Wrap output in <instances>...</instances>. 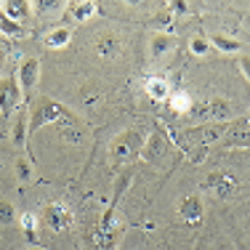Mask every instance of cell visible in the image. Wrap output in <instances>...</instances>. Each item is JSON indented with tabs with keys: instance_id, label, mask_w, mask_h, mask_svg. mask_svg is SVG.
I'll list each match as a JSON object with an SVG mask.
<instances>
[{
	"instance_id": "cell-1",
	"label": "cell",
	"mask_w": 250,
	"mask_h": 250,
	"mask_svg": "<svg viewBox=\"0 0 250 250\" xmlns=\"http://www.w3.org/2000/svg\"><path fill=\"white\" fill-rule=\"evenodd\" d=\"M45 125H64V128H80V117L69 106L51 96H40L29 109V136H35Z\"/></svg>"
},
{
	"instance_id": "cell-2",
	"label": "cell",
	"mask_w": 250,
	"mask_h": 250,
	"mask_svg": "<svg viewBox=\"0 0 250 250\" xmlns=\"http://www.w3.org/2000/svg\"><path fill=\"white\" fill-rule=\"evenodd\" d=\"M144 139L146 136L141 128H128V130H123V133H117L109 144V163L128 165V163H133V160H139Z\"/></svg>"
},
{
	"instance_id": "cell-3",
	"label": "cell",
	"mask_w": 250,
	"mask_h": 250,
	"mask_svg": "<svg viewBox=\"0 0 250 250\" xmlns=\"http://www.w3.org/2000/svg\"><path fill=\"white\" fill-rule=\"evenodd\" d=\"M192 120L197 123H226L231 117V106L229 101L221 99V96H210V99H202V101H194L192 106Z\"/></svg>"
},
{
	"instance_id": "cell-4",
	"label": "cell",
	"mask_w": 250,
	"mask_h": 250,
	"mask_svg": "<svg viewBox=\"0 0 250 250\" xmlns=\"http://www.w3.org/2000/svg\"><path fill=\"white\" fill-rule=\"evenodd\" d=\"M40 80V59L27 56L24 62L19 64V72H16V83H19V91L24 99H32L35 88H38Z\"/></svg>"
},
{
	"instance_id": "cell-5",
	"label": "cell",
	"mask_w": 250,
	"mask_h": 250,
	"mask_svg": "<svg viewBox=\"0 0 250 250\" xmlns=\"http://www.w3.org/2000/svg\"><path fill=\"white\" fill-rule=\"evenodd\" d=\"M21 91L16 77H0V115L11 117L16 109H21Z\"/></svg>"
},
{
	"instance_id": "cell-6",
	"label": "cell",
	"mask_w": 250,
	"mask_h": 250,
	"mask_svg": "<svg viewBox=\"0 0 250 250\" xmlns=\"http://www.w3.org/2000/svg\"><path fill=\"white\" fill-rule=\"evenodd\" d=\"M221 146L226 149H248V117H237L224 125Z\"/></svg>"
},
{
	"instance_id": "cell-7",
	"label": "cell",
	"mask_w": 250,
	"mask_h": 250,
	"mask_svg": "<svg viewBox=\"0 0 250 250\" xmlns=\"http://www.w3.org/2000/svg\"><path fill=\"white\" fill-rule=\"evenodd\" d=\"M237 187H240V181H237L229 170H216V173H210V178H208V189L213 192V197L221 200V202L234 197Z\"/></svg>"
},
{
	"instance_id": "cell-8",
	"label": "cell",
	"mask_w": 250,
	"mask_h": 250,
	"mask_svg": "<svg viewBox=\"0 0 250 250\" xmlns=\"http://www.w3.org/2000/svg\"><path fill=\"white\" fill-rule=\"evenodd\" d=\"M43 218H45V226L51 231H64L72 224V210H69L67 202H51V205H45Z\"/></svg>"
},
{
	"instance_id": "cell-9",
	"label": "cell",
	"mask_w": 250,
	"mask_h": 250,
	"mask_svg": "<svg viewBox=\"0 0 250 250\" xmlns=\"http://www.w3.org/2000/svg\"><path fill=\"white\" fill-rule=\"evenodd\" d=\"M165 152H168V139H165L160 130H154L144 139V146H141V160H146V163H157V160L165 157Z\"/></svg>"
},
{
	"instance_id": "cell-10",
	"label": "cell",
	"mask_w": 250,
	"mask_h": 250,
	"mask_svg": "<svg viewBox=\"0 0 250 250\" xmlns=\"http://www.w3.org/2000/svg\"><path fill=\"white\" fill-rule=\"evenodd\" d=\"M11 139H14V144L19 146V149H24V144L29 139V112H27V106H21L14 125H11Z\"/></svg>"
},
{
	"instance_id": "cell-11",
	"label": "cell",
	"mask_w": 250,
	"mask_h": 250,
	"mask_svg": "<svg viewBox=\"0 0 250 250\" xmlns=\"http://www.w3.org/2000/svg\"><path fill=\"white\" fill-rule=\"evenodd\" d=\"M93 51L101 59H115L120 53V40H117L115 32H101L96 38V43H93Z\"/></svg>"
},
{
	"instance_id": "cell-12",
	"label": "cell",
	"mask_w": 250,
	"mask_h": 250,
	"mask_svg": "<svg viewBox=\"0 0 250 250\" xmlns=\"http://www.w3.org/2000/svg\"><path fill=\"white\" fill-rule=\"evenodd\" d=\"M144 91H146V96L154 99V101H165L170 96V83L165 80L163 75H149L144 80Z\"/></svg>"
},
{
	"instance_id": "cell-13",
	"label": "cell",
	"mask_w": 250,
	"mask_h": 250,
	"mask_svg": "<svg viewBox=\"0 0 250 250\" xmlns=\"http://www.w3.org/2000/svg\"><path fill=\"white\" fill-rule=\"evenodd\" d=\"M178 216L184 218L187 224H197L202 218V202L197 194H189V197L181 200V205H178Z\"/></svg>"
},
{
	"instance_id": "cell-14",
	"label": "cell",
	"mask_w": 250,
	"mask_h": 250,
	"mask_svg": "<svg viewBox=\"0 0 250 250\" xmlns=\"http://www.w3.org/2000/svg\"><path fill=\"white\" fill-rule=\"evenodd\" d=\"M29 11H32V3H24V0H8V3L0 5V14L8 16L16 24H21V19H27Z\"/></svg>"
},
{
	"instance_id": "cell-15",
	"label": "cell",
	"mask_w": 250,
	"mask_h": 250,
	"mask_svg": "<svg viewBox=\"0 0 250 250\" xmlns=\"http://www.w3.org/2000/svg\"><path fill=\"white\" fill-rule=\"evenodd\" d=\"M173 48H176V38H173V35H168V32H154V35H152V40H149V53H152V59L165 56V53L173 51Z\"/></svg>"
},
{
	"instance_id": "cell-16",
	"label": "cell",
	"mask_w": 250,
	"mask_h": 250,
	"mask_svg": "<svg viewBox=\"0 0 250 250\" xmlns=\"http://www.w3.org/2000/svg\"><path fill=\"white\" fill-rule=\"evenodd\" d=\"M168 101H170V109H173L178 117H189V115H192L194 99L189 96L187 91H176V93H170V96H168Z\"/></svg>"
},
{
	"instance_id": "cell-17",
	"label": "cell",
	"mask_w": 250,
	"mask_h": 250,
	"mask_svg": "<svg viewBox=\"0 0 250 250\" xmlns=\"http://www.w3.org/2000/svg\"><path fill=\"white\" fill-rule=\"evenodd\" d=\"M208 43H210V48H216V51H221V53H240V48H242L240 40L226 38V35H210V38H208Z\"/></svg>"
},
{
	"instance_id": "cell-18",
	"label": "cell",
	"mask_w": 250,
	"mask_h": 250,
	"mask_svg": "<svg viewBox=\"0 0 250 250\" xmlns=\"http://www.w3.org/2000/svg\"><path fill=\"white\" fill-rule=\"evenodd\" d=\"M69 40H72V32H69L67 27H59L48 32V38H45V45L48 48H64V45H69Z\"/></svg>"
},
{
	"instance_id": "cell-19",
	"label": "cell",
	"mask_w": 250,
	"mask_h": 250,
	"mask_svg": "<svg viewBox=\"0 0 250 250\" xmlns=\"http://www.w3.org/2000/svg\"><path fill=\"white\" fill-rule=\"evenodd\" d=\"M99 11V5L96 3H72L69 5V14L75 16V21H85V19H91L93 14Z\"/></svg>"
},
{
	"instance_id": "cell-20",
	"label": "cell",
	"mask_w": 250,
	"mask_h": 250,
	"mask_svg": "<svg viewBox=\"0 0 250 250\" xmlns=\"http://www.w3.org/2000/svg\"><path fill=\"white\" fill-rule=\"evenodd\" d=\"M0 32L11 35V38H24V27L16 24V21H11L8 16H3V14H0Z\"/></svg>"
},
{
	"instance_id": "cell-21",
	"label": "cell",
	"mask_w": 250,
	"mask_h": 250,
	"mask_svg": "<svg viewBox=\"0 0 250 250\" xmlns=\"http://www.w3.org/2000/svg\"><path fill=\"white\" fill-rule=\"evenodd\" d=\"M14 168H16V178H19L21 184H29V181H32V165H29L27 157H19V160L14 163Z\"/></svg>"
},
{
	"instance_id": "cell-22",
	"label": "cell",
	"mask_w": 250,
	"mask_h": 250,
	"mask_svg": "<svg viewBox=\"0 0 250 250\" xmlns=\"http://www.w3.org/2000/svg\"><path fill=\"white\" fill-rule=\"evenodd\" d=\"M19 224H21V229H24V234L35 242V237H38V218H35V213H24V216L19 218Z\"/></svg>"
},
{
	"instance_id": "cell-23",
	"label": "cell",
	"mask_w": 250,
	"mask_h": 250,
	"mask_svg": "<svg viewBox=\"0 0 250 250\" xmlns=\"http://www.w3.org/2000/svg\"><path fill=\"white\" fill-rule=\"evenodd\" d=\"M189 51H192L194 56H205V53L210 51V43H208V38H192V43H189Z\"/></svg>"
},
{
	"instance_id": "cell-24",
	"label": "cell",
	"mask_w": 250,
	"mask_h": 250,
	"mask_svg": "<svg viewBox=\"0 0 250 250\" xmlns=\"http://www.w3.org/2000/svg\"><path fill=\"white\" fill-rule=\"evenodd\" d=\"M16 218V213H14V205L11 202H0V224L3 226H8L11 221Z\"/></svg>"
},
{
	"instance_id": "cell-25",
	"label": "cell",
	"mask_w": 250,
	"mask_h": 250,
	"mask_svg": "<svg viewBox=\"0 0 250 250\" xmlns=\"http://www.w3.org/2000/svg\"><path fill=\"white\" fill-rule=\"evenodd\" d=\"M62 8V3H32V11H56Z\"/></svg>"
},
{
	"instance_id": "cell-26",
	"label": "cell",
	"mask_w": 250,
	"mask_h": 250,
	"mask_svg": "<svg viewBox=\"0 0 250 250\" xmlns=\"http://www.w3.org/2000/svg\"><path fill=\"white\" fill-rule=\"evenodd\" d=\"M27 250H45V248H40V245H32V248H27Z\"/></svg>"
}]
</instances>
